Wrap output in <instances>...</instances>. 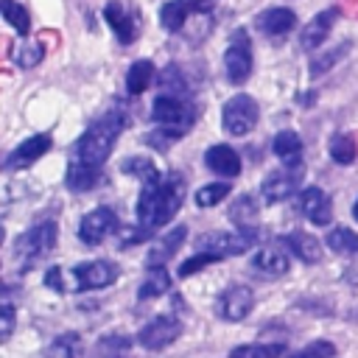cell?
I'll list each match as a JSON object with an SVG mask.
<instances>
[{
  "label": "cell",
  "mask_w": 358,
  "mask_h": 358,
  "mask_svg": "<svg viewBox=\"0 0 358 358\" xmlns=\"http://www.w3.org/2000/svg\"><path fill=\"white\" fill-rule=\"evenodd\" d=\"M179 336H182V322L173 313H159V316H154L151 322H145L137 330V344L143 350H151L154 352V350H165Z\"/></svg>",
  "instance_id": "8"
},
{
  "label": "cell",
  "mask_w": 358,
  "mask_h": 358,
  "mask_svg": "<svg viewBox=\"0 0 358 358\" xmlns=\"http://www.w3.org/2000/svg\"><path fill=\"white\" fill-rule=\"evenodd\" d=\"M224 73L229 84H243L252 76V42L243 28L229 34V45L224 50Z\"/></svg>",
  "instance_id": "7"
},
{
  "label": "cell",
  "mask_w": 358,
  "mask_h": 358,
  "mask_svg": "<svg viewBox=\"0 0 358 358\" xmlns=\"http://www.w3.org/2000/svg\"><path fill=\"white\" fill-rule=\"evenodd\" d=\"M352 215H355V221H358V199H355V204H352Z\"/></svg>",
  "instance_id": "43"
},
{
  "label": "cell",
  "mask_w": 358,
  "mask_h": 358,
  "mask_svg": "<svg viewBox=\"0 0 358 358\" xmlns=\"http://www.w3.org/2000/svg\"><path fill=\"white\" fill-rule=\"evenodd\" d=\"M56 235H59V229H56L53 221H39V224H34L28 232H22V235L17 238L14 255H17L25 266H31V263H36V260H42L45 255L53 252Z\"/></svg>",
  "instance_id": "6"
},
{
  "label": "cell",
  "mask_w": 358,
  "mask_h": 358,
  "mask_svg": "<svg viewBox=\"0 0 358 358\" xmlns=\"http://www.w3.org/2000/svg\"><path fill=\"white\" fill-rule=\"evenodd\" d=\"M185 199V179L182 173H162V179L143 185L137 196V224L143 232H154L168 224Z\"/></svg>",
  "instance_id": "1"
},
{
  "label": "cell",
  "mask_w": 358,
  "mask_h": 358,
  "mask_svg": "<svg viewBox=\"0 0 358 358\" xmlns=\"http://www.w3.org/2000/svg\"><path fill=\"white\" fill-rule=\"evenodd\" d=\"M126 126V112L123 109H109L103 117H98L76 143L73 148V159L90 168H103V162L109 159L112 148L117 145V137Z\"/></svg>",
  "instance_id": "2"
},
{
  "label": "cell",
  "mask_w": 358,
  "mask_h": 358,
  "mask_svg": "<svg viewBox=\"0 0 358 358\" xmlns=\"http://www.w3.org/2000/svg\"><path fill=\"white\" fill-rule=\"evenodd\" d=\"M324 243L330 246V252L336 255H358V232L350 227H333L324 238Z\"/></svg>",
  "instance_id": "28"
},
{
  "label": "cell",
  "mask_w": 358,
  "mask_h": 358,
  "mask_svg": "<svg viewBox=\"0 0 358 358\" xmlns=\"http://www.w3.org/2000/svg\"><path fill=\"white\" fill-rule=\"evenodd\" d=\"M355 157H358V143H355V137L352 134H333L330 137V159L333 162H338V165H350V162H355Z\"/></svg>",
  "instance_id": "30"
},
{
  "label": "cell",
  "mask_w": 358,
  "mask_h": 358,
  "mask_svg": "<svg viewBox=\"0 0 358 358\" xmlns=\"http://www.w3.org/2000/svg\"><path fill=\"white\" fill-rule=\"evenodd\" d=\"M76 291H92V288H106L117 280V266L109 260H84L73 268Z\"/></svg>",
  "instance_id": "10"
},
{
  "label": "cell",
  "mask_w": 358,
  "mask_h": 358,
  "mask_svg": "<svg viewBox=\"0 0 358 358\" xmlns=\"http://www.w3.org/2000/svg\"><path fill=\"white\" fill-rule=\"evenodd\" d=\"M120 171L123 173H131L134 179H140L143 185H151L157 179H162V173L157 171V165L148 159V157H129L120 162Z\"/></svg>",
  "instance_id": "29"
},
{
  "label": "cell",
  "mask_w": 358,
  "mask_h": 358,
  "mask_svg": "<svg viewBox=\"0 0 358 358\" xmlns=\"http://www.w3.org/2000/svg\"><path fill=\"white\" fill-rule=\"evenodd\" d=\"M204 165H207L213 173L224 176V179H232V176L241 173V157H238V151H235L232 145H224V143L210 145V148L204 151Z\"/></svg>",
  "instance_id": "19"
},
{
  "label": "cell",
  "mask_w": 358,
  "mask_h": 358,
  "mask_svg": "<svg viewBox=\"0 0 358 358\" xmlns=\"http://www.w3.org/2000/svg\"><path fill=\"white\" fill-rule=\"evenodd\" d=\"M252 308H255V294H252L249 285H229V288H224V291L218 294V299H215V310H218V316L227 319V322H241V319H246V316L252 313Z\"/></svg>",
  "instance_id": "9"
},
{
  "label": "cell",
  "mask_w": 358,
  "mask_h": 358,
  "mask_svg": "<svg viewBox=\"0 0 358 358\" xmlns=\"http://www.w3.org/2000/svg\"><path fill=\"white\" fill-rule=\"evenodd\" d=\"M50 145H53V137H50L48 131L31 134V137H28V140H22L14 151H8V157H6V162H3V168H6V171H22V168L34 165L39 157H45V154L50 151Z\"/></svg>",
  "instance_id": "12"
},
{
  "label": "cell",
  "mask_w": 358,
  "mask_h": 358,
  "mask_svg": "<svg viewBox=\"0 0 358 358\" xmlns=\"http://www.w3.org/2000/svg\"><path fill=\"white\" fill-rule=\"evenodd\" d=\"M299 213H302L310 224H316V227H327V224L333 221V204H330V196H327L322 187H316V185L305 187V190L299 193Z\"/></svg>",
  "instance_id": "15"
},
{
  "label": "cell",
  "mask_w": 358,
  "mask_h": 358,
  "mask_svg": "<svg viewBox=\"0 0 358 358\" xmlns=\"http://www.w3.org/2000/svg\"><path fill=\"white\" fill-rule=\"evenodd\" d=\"M168 288H171V274H168L165 268H148L145 277H143V282H140V288H137V299H140V302L157 299V296H162Z\"/></svg>",
  "instance_id": "26"
},
{
  "label": "cell",
  "mask_w": 358,
  "mask_h": 358,
  "mask_svg": "<svg viewBox=\"0 0 358 358\" xmlns=\"http://www.w3.org/2000/svg\"><path fill=\"white\" fill-rule=\"evenodd\" d=\"M285 344H238L232 347L229 358H282Z\"/></svg>",
  "instance_id": "31"
},
{
  "label": "cell",
  "mask_w": 358,
  "mask_h": 358,
  "mask_svg": "<svg viewBox=\"0 0 358 358\" xmlns=\"http://www.w3.org/2000/svg\"><path fill=\"white\" fill-rule=\"evenodd\" d=\"M45 358H78V338H76V333H62V336H56V338L48 344Z\"/></svg>",
  "instance_id": "35"
},
{
  "label": "cell",
  "mask_w": 358,
  "mask_h": 358,
  "mask_svg": "<svg viewBox=\"0 0 358 358\" xmlns=\"http://www.w3.org/2000/svg\"><path fill=\"white\" fill-rule=\"evenodd\" d=\"M154 81V64L148 59H137L129 64V73H126V90L131 95H143L148 90V84Z\"/></svg>",
  "instance_id": "27"
},
{
  "label": "cell",
  "mask_w": 358,
  "mask_h": 358,
  "mask_svg": "<svg viewBox=\"0 0 358 358\" xmlns=\"http://www.w3.org/2000/svg\"><path fill=\"white\" fill-rule=\"evenodd\" d=\"M338 8L333 6V8H324V11H319L305 28H302V34H299V45L305 48V50H316V48H322L324 45V39L330 36V31H333V25H336V20H338Z\"/></svg>",
  "instance_id": "16"
},
{
  "label": "cell",
  "mask_w": 358,
  "mask_h": 358,
  "mask_svg": "<svg viewBox=\"0 0 358 358\" xmlns=\"http://www.w3.org/2000/svg\"><path fill=\"white\" fill-rule=\"evenodd\" d=\"M257 117H260V109H257L255 98H249V95H243V92L232 95V98L221 106V126H224V131L232 134V137L249 134V131L257 126Z\"/></svg>",
  "instance_id": "5"
},
{
  "label": "cell",
  "mask_w": 358,
  "mask_h": 358,
  "mask_svg": "<svg viewBox=\"0 0 358 358\" xmlns=\"http://www.w3.org/2000/svg\"><path fill=\"white\" fill-rule=\"evenodd\" d=\"M103 17H106V22L115 31V36H117L120 45H129L137 36V17L131 11H126L120 0H109L103 6Z\"/></svg>",
  "instance_id": "18"
},
{
  "label": "cell",
  "mask_w": 358,
  "mask_h": 358,
  "mask_svg": "<svg viewBox=\"0 0 358 358\" xmlns=\"http://www.w3.org/2000/svg\"><path fill=\"white\" fill-rule=\"evenodd\" d=\"M271 151H274V157H280V162L285 168H294L302 159V140L296 131H280L271 140Z\"/></svg>",
  "instance_id": "24"
},
{
  "label": "cell",
  "mask_w": 358,
  "mask_h": 358,
  "mask_svg": "<svg viewBox=\"0 0 358 358\" xmlns=\"http://www.w3.org/2000/svg\"><path fill=\"white\" fill-rule=\"evenodd\" d=\"M45 285L53 288L56 294H64V291H67V285L62 282V268H59V266H50V268L45 271Z\"/></svg>",
  "instance_id": "42"
},
{
  "label": "cell",
  "mask_w": 358,
  "mask_h": 358,
  "mask_svg": "<svg viewBox=\"0 0 358 358\" xmlns=\"http://www.w3.org/2000/svg\"><path fill=\"white\" fill-rule=\"evenodd\" d=\"M257 213H260V207H257V201L252 199V196H238L232 204H229V221L238 227V229H255V221H257Z\"/></svg>",
  "instance_id": "25"
},
{
  "label": "cell",
  "mask_w": 358,
  "mask_h": 358,
  "mask_svg": "<svg viewBox=\"0 0 358 358\" xmlns=\"http://www.w3.org/2000/svg\"><path fill=\"white\" fill-rule=\"evenodd\" d=\"M350 48H352V42L347 39V42H341L338 48H333V50H327L324 56H319V59H313L310 62V76H322V73H327L341 56H347L350 53Z\"/></svg>",
  "instance_id": "36"
},
{
  "label": "cell",
  "mask_w": 358,
  "mask_h": 358,
  "mask_svg": "<svg viewBox=\"0 0 358 358\" xmlns=\"http://www.w3.org/2000/svg\"><path fill=\"white\" fill-rule=\"evenodd\" d=\"M115 227H117V215L109 207H95L78 221V238L87 246H98L101 241H106V235L115 232Z\"/></svg>",
  "instance_id": "11"
},
{
  "label": "cell",
  "mask_w": 358,
  "mask_h": 358,
  "mask_svg": "<svg viewBox=\"0 0 358 358\" xmlns=\"http://www.w3.org/2000/svg\"><path fill=\"white\" fill-rule=\"evenodd\" d=\"M103 179V171L101 168H90V165H81L76 159H70L67 165V173H64V185L76 193H84V190H92L98 187Z\"/></svg>",
  "instance_id": "23"
},
{
  "label": "cell",
  "mask_w": 358,
  "mask_h": 358,
  "mask_svg": "<svg viewBox=\"0 0 358 358\" xmlns=\"http://www.w3.org/2000/svg\"><path fill=\"white\" fill-rule=\"evenodd\" d=\"M282 243H285V249L296 257V260H302V263H319L322 260V243L313 238V235H308V232H288V235H282L280 238Z\"/></svg>",
  "instance_id": "21"
},
{
  "label": "cell",
  "mask_w": 358,
  "mask_h": 358,
  "mask_svg": "<svg viewBox=\"0 0 358 358\" xmlns=\"http://www.w3.org/2000/svg\"><path fill=\"white\" fill-rule=\"evenodd\" d=\"M42 56H45V48L39 45V42H25V45H20L17 48V53H14V59H17V64L20 67H36L39 62H42Z\"/></svg>",
  "instance_id": "38"
},
{
  "label": "cell",
  "mask_w": 358,
  "mask_h": 358,
  "mask_svg": "<svg viewBox=\"0 0 358 358\" xmlns=\"http://www.w3.org/2000/svg\"><path fill=\"white\" fill-rule=\"evenodd\" d=\"M232 185L229 182H210V185H201L196 190V204L199 207H215L218 201H224L229 196Z\"/></svg>",
  "instance_id": "34"
},
{
  "label": "cell",
  "mask_w": 358,
  "mask_h": 358,
  "mask_svg": "<svg viewBox=\"0 0 358 358\" xmlns=\"http://www.w3.org/2000/svg\"><path fill=\"white\" fill-rule=\"evenodd\" d=\"M255 25H257V31L266 34V36H282V34H288V31L296 25V14H294L291 8L277 6V8L260 11V14L255 17Z\"/></svg>",
  "instance_id": "20"
},
{
  "label": "cell",
  "mask_w": 358,
  "mask_h": 358,
  "mask_svg": "<svg viewBox=\"0 0 358 358\" xmlns=\"http://www.w3.org/2000/svg\"><path fill=\"white\" fill-rule=\"evenodd\" d=\"M255 243H257V229H238V232H210V235L199 238L196 246H199V252H207L215 260H224V257L249 252Z\"/></svg>",
  "instance_id": "4"
},
{
  "label": "cell",
  "mask_w": 358,
  "mask_h": 358,
  "mask_svg": "<svg viewBox=\"0 0 358 358\" xmlns=\"http://www.w3.org/2000/svg\"><path fill=\"white\" fill-rule=\"evenodd\" d=\"M176 140H179V137H173V134L165 131V129H157V131H148V134H145V143L154 145L157 151H165V148H168L171 143H176Z\"/></svg>",
  "instance_id": "40"
},
{
  "label": "cell",
  "mask_w": 358,
  "mask_h": 358,
  "mask_svg": "<svg viewBox=\"0 0 358 358\" xmlns=\"http://www.w3.org/2000/svg\"><path fill=\"white\" fill-rule=\"evenodd\" d=\"M210 263H218L213 255H207V252H196L193 257H187L182 266H179V277H190V274H196V271H201V268H207Z\"/></svg>",
  "instance_id": "39"
},
{
  "label": "cell",
  "mask_w": 358,
  "mask_h": 358,
  "mask_svg": "<svg viewBox=\"0 0 358 358\" xmlns=\"http://www.w3.org/2000/svg\"><path fill=\"white\" fill-rule=\"evenodd\" d=\"M0 319H3L0 338L6 341V338L11 336V330H14V308H11V302H3V308H0Z\"/></svg>",
  "instance_id": "41"
},
{
  "label": "cell",
  "mask_w": 358,
  "mask_h": 358,
  "mask_svg": "<svg viewBox=\"0 0 358 358\" xmlns=\"http://www.w3.org/2000/svg\"><path fill=\"white\" fill-rule=\"evenodd\" d=\"M185 238H187V227H185V224L168 229V232L148 249V255H145V266H148V268H162V263L171 260V257L179 252V246L185 243Z\"/></svg>",
  "instance_id": "17"
},
{
  "label": "cell",
  "mask_w": 358,
  "mask_h": 358,
  "mask_svg": "<svg viewBox=\"0 0 358 358\" xmlns=\"http://www.w3.org/2000/svg\"><path fill=\"white\" fill-rule=\"evenodd\" d=\"M159 87H162V92H171V95H190V87H187V81H185V76H182V70L176 67V64H168L162 73H159Z\"/></svg>",
  "instance_id": "33"
},
{
  "label": "cell",
  "mask_w": 358,
  "mask_h": 358,
  "mask_svg": "<svg viewBox=\"0 0 358 358\" xmlns=\"http://www.w3.org/2000/svg\"><path fill=\"white\" fill-rule=\"evenodd\" d=\"M252 268H255L260 277H268V280L282 277V274L288 271V255H285L282 249H277V246H263L260 252H255Z\"/></svg>",
  "instance_id": "22"
},
{
  "label": "cell",
  "mask_w": 358,
  "mask_h": 358,
  "mask_svg": "<svg viewBox=\"0 0 358 358\" xmlns=\"http://www.w3.org/2000/svg\"><path fill=\"white\" fill-rule=\"evenodd\" d=\"M151 120L157 123V129H165L182 140L187 134V129L196 123V103L190 101V95L159 92L151 106Z\"/></svg>",
  "instance_id": "3"
},
{
  "label": "cell",
  "mask_w": 358,
  "mask_h": 358,
  "mask_svg": "<svg viewBox=\"0 0 358 358\" xmlns=\"http://www.w3.org/2000/svg\"><path fill=\"white\" fill-rule=\"evenodd\" d=\"M302 182V165H294V168H280V171H271L263 185H260V193L268 204L274 201H285Z\"/></svg>",
  "instance_id": "13"
},
{
  "label": "cell",
  "mask_w": 358,
  "mask_h": 358,
  "mask_svg": "<svg viewBox=\"0 0 358 358\" xmlns=\"http://www.w3.org/2000/svg\"><path fill=\"white\" fill-rule=\"evenodd\" d=\"M0 11H3V20L17 31V34H28V28H31V17H28V11L17 3V0H0Z\"/></svg>",
  "instance_id": "32"
},
{
  "label": "cell",
  "mask_w": 358,
  "mask_h": 358,
  "mask_svg": "<svg viewBox=\"0 0 358 358\" xmlns=\"http://www.w3.org/2000/svg\"><path fill=\"white\" fill-rule=\"evenodd\" d=\"M288 358H336V344L327 338H316V341L305 344L302 350L291 352Z\"/></svg>",
  "instance_id": "37"
},
{
  "label": "cell",
  "mask_w": 358,
  "mask_h": 358,
  "mask_svg": "<svg viewBox=\"0 0 358 358\" xmlns=\"http://www.w3.org/2000/svg\"><path fill=\"white\" fill-rule=\"evenodd\" d=\"M213 8V0H168L162 3L159 8V22L165 31L176 34L185 28V20L190 14H201V11H210Z\"/></svg>",
  "instance_id": "14"
}]
</instances>
